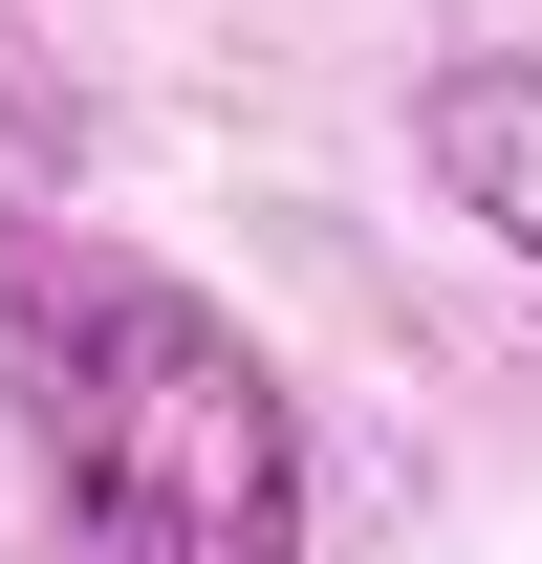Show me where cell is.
<instances>
[{
  "instance_id": "obj_1",
  "label": "cell",
  "mask_w": 542,
  "mask_h": 564,
  "mask_svg": "<svg viewBox=\"0 0 542 564\" xmlns=\"http://www.w3.org/2000/svg\"><path fill=\"white\" fill-rule=\"evenodd\" d=\"M0 413L66 564H304V413L239 304L87 217H0Z\"/></svg>"
},
{
  "instance_id": "obj_2",
  "label": "cell",
  "mask_w": 542,
  "mask_h": 564,
  "mask_svg": "<svg viewBox=\"0 0 542 564\" xmlns=\"http://www.w3.org/2000/svg\"><path fill=\"white\" fill-rule=\"evenodd\" d=\"M412 174L542 282V44H434L412 66Z\"/></svg>"
}]
</instances>
